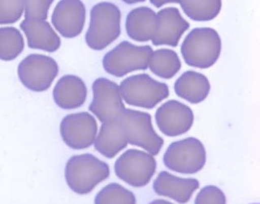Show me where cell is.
I'll return each mask as SVG.
<instances>
[{"mask_svg":"<svg viewBox=\"0 0 260 204\" xmlns=\"http://www.w3.org/2000/svg\"><path fill=\"white\" fill-rule=\"evenodd\" d=\"M119 119L124 128L128 144L143 148L152 156L158 155L165 141L154 131L150 114L124 109Z\"/></svg>","mask_w":260,"mask_h":204,"instance_id":"obj_5","label":"cell"},{"mask_svg":"<svg viewBox=\"0 0 260 204\" xmlns=\"http://www.w3.org/2000/svg\"><path fill=\"white\" fill-rule=\"evenodd\" d=\"M175 93L191 104H199L207 98L211 90L209 80L197 71H188L179 77L174 85Z\"/></svg>","mask_w":260,"mask_h":204,"instance_id":"obj_20","label":"cell"},{"mask_svg":"<svg viewBox=\"0 0 260 204\" xmlns=\"http://www.w3.org/2000/svg\"><path fill=\"white\" fill-rule=\"evenodd\" d=\"M156 27V13L148 7H139L128 12L125 28L130 38L138 43L152 40Z\"/></svg>","mask_w":260,"mask_h":204,"instance_id":"obj_19","label":"cell"},{"mask_svg":"<svg viewBox=\"0 0 260 204\" xmlns=\"http://www.w3.org/2000/svg\"><path fill=\"white\" fill-rule=\"evenodd\" d=\"M59 72L55 59L47 55L32 54L20 62L18 76L21 83L34 92L46 91Z\"/></svg>","mask_w":260,"mask_h":204,"instance_id":"obj_9","label":"cell"},{"mask_svg":"<svg viewBox=\"0 0 260 204\" xmlns=\"http://www.w3.org/2000/svg\"><path fill=\"white\" fill-rule=\"evenodd\" d=\"M149 204H174L173 202H169V201L164 200V199H156V200L152 201Z\"/></svg>","mask_w":260,"mask_h":204,"instance_id":"obj_28","label":"cell"},{"mask_svg":"<svg viewBox=\"0 0 260 204\" xmlns=\"http://www.w3.org/2000/svg\"><path fill=\"white\" fill-rule=\"evenodd\" d=\"M207 152L200 140L196 138H185L173 142L164 155V163L167 168L184 174L199 172L204 167Z\"/></svg>","mask_w":260,"mask_h":204,"instance_id":"obj_7","label":"cell"},{"mask_svg":"<svg viewBox=\"0 0 260 204\" xmlns=\"http://www.w3.org/2000/svg\"><path fill=\"white\" fill-rule=\"evenodd\" d=\"M85 5L78 0H62L57 4L51 23L63 37L73 38L81 34L85 22Z\"/></svg>","mask_w":260,"mask_h":204,"instance_id":"obj_13","label":"cell"},{"mask_svg":"<svg viewBox=\"0 0 260 204\" xmlns=\"http://www.w3.org/2000/svg\"><path fill=\"white\" fill-rule=\"evenodd\" d=\"M24 38L14 27L0 28V59L11 61L16 59L24 50Z\"/></svg>","mask_w":260,"mask_h":204,"instance_id":"obj_23","label":"cell"},{"mask_svg":"<svg viewBox=\"0 0 260 204\" xmlns=\"http://www.w3.org/2000/svg\"><path fill=\"white\" fill-rule=\"evenodd\" d=\"M181 8L191 20L209 21L219 15L221 10L220 0L211 1H180Z\"/></svg>","mask_w":260,"mask_h":204,"instance_id":"obj_22","label":"cell"},{"mask_svg":"<svg viewBox=\"0 0 260 204\" xmlns=\"http://www.w3.org/2000/svg\"><path fill=\"white\" fill-rule=\"evenodd\" d=\"M64 175L69 188L77 194H86L109 177L110 169L93 155L81 154L68 160Z\"/></svg>","mask_w":260,"mask_h":204,"instance_id":"obj_1","label":"cell"},{"mask_svg":"<svg viewBox=\"0 0 260 204\" xmlns=\"http://www.w3.org/2000/svg\"><path fill=\"white\" fill-rule=\"evenodd\" d=\"M53 1H24V19L46 20Z\"/></svg>","mask_w":260,"mask_h":204,"instance_id":"obj_27","label":"cell"},{"mask_svg":"<svg viewBox=\"0 0 260 204\" xmlns=\"http://www.w3.org/2000/svg\"><path fill=\"white\" fill-rule=\"evenodd\" d=\"M251 204H259V203H251Z\"/></svg>","mask_w":260,"mask_h":204,"instance_id":"obj_29","label":"cell"},{"mask_svg":"<svg viewBox=\"0 0 260 204\" xmlns=\"http://www.w3.org/2000/svg\"><path fill=\"white\" fill-rule=\"evenodd\" d=\"M128 144L120 119L116 118L103 123L94 140V148L103 156L112 159L124 149Z\"/></svg>","mask_w":260,"mask_h":204,"instance_id":"obj_18","label":"cell"},{"mask_svg":"<svg viewBox=\"0 0 260 204\" xmlns=\"http://www.w3.org/2000/svg\"><path fill=\"white\" fill-rule=\"evenodd\" d=\"M97 132V121L87 112L69 114L61 121V137L73 149L89 148L94 143Z\"/></svg>","mask_w":260,"mask_h":204,"instance_id":"obj_11","label":"cell"},{"mask_svg":"<svg viewBox=\"0 0 260 204\" xmlns=\"http://www.w3.org/2000/svg\"><path fill=\"white\" fill-rule=\"evenodd\" d=\"M121 13L112 3L97 4L90 11V21L85 42L89 48L102 51L119 37Z\"/></svg>","mask_w":260,"mask_h":204,"instance_id":"obj_3","label":"cell"},{"mask_svg":"<svg viewBox=\"0 0 260 204\" xmlns=\"http://www.w3.org/2000/svg\"><path fill=\"white\" fill-rule=\"evenodd\" d=\"M120 93L126 103L137 107L153 109L169 96V86L147 74L131 75L121 81Z\"/></svg>","mask_w":260,"mask_h":204,"instance_id":"obj_4","label":"cell"},{"mask_svg":"<svg viewBox=\"0 0 260 204\" xmlns=\"http://www.w3.org/2000/svg\"><path fill=\"white\" fill-rule=\"evenodd\" d=\"M189 26V23L183 18L177 8H164L156 14V27L151 40L153 45L177 47L181 36Z\"/></svg>","mask_w":260,"mask_h":204,"instance_id":"obj_14","label":"cell"},{"mask_svg":"<svg viewBox=\"0 0 260 204\" xmlns=\"http://www.w3.org/2000/svg\"><path fill=\"white\" fill-rule=\"evenodd\" d=\"M86 97V85L81 78L73 75L61 77L53 90L55 104L63 109L81 107L85 103Z\"/></svg>","mask_w":260,"mask_h":204,"instance_id":"obj_17","label":"cell"},{"mask_svg":"<svg viewBox=\"0 0 260 204\" xmlns=\"http://www.w3.org/2000/svg\"><path fill=\"white\" fill-rule=\"evenodd\" d=\"M31 49L55 52L60 47V38L47 21L39 19H24L20 23Z\"/></svg>","mask_w":260,"mask_h":204,"instance_id":"obj_16","label":"cell"},{"mask_svg":"<svg viewBox=\"0 0 260 204\" xmlns=\"http://www.w3.org/2000/svg\"><path fill=\"white\" fill-rule=\"evenodd\" d=\"M24 12V1H0V24L18 21Z\"/></svg>","mask_w":260,"mask_h":204,"instance_id":"obj_25","label":"cell"},{"mask_svg":"<svg viewBox=\"0 0 260 204\" xmlns=\"http://www.w3.org/2000/svg\"><path fill=\"white\" fill-rule=\"evenodd\" d=\"M93 101L89 111L102 123L119 118L125 109L117 84L106 78L95 79L92 85Z\"/></svg>","mask_w":260,"mask_h":204,"instance_id":"obj_10","label":"cell"},{"mask_svg":"<svg viewBox=\"0 0 260 204\" xmlns=\"http://www.w3.org/2000/svg\"><path fill=\"white\" fill-rule=\"evenodd\" d=\"M199 182L195 178H181L167 171L158 174L153 182V190L158 195L169 197L179 203L189 202Z\"/></svg>","mask_w":260,"mask_h":204,"instance_id":"obj_15","label":"cell"},{"mask_svg":"<svg viewBox=\"0 0 260 204\" xmlns=\"http://www.w3.org/2000/svg\"><path fill=\"white\" fill-rule=\"evenodd\" d=\"M156 169V160L152 155L137 149L127 150L114 166L116 176L133 187L148 184Z\"/></svg>","mask_w":260,"mask_h":204,"instance_id":"obj_8","label":"cell"},{"mask_svg":"<svg viewBox=\"0 0 260 204\" xmlns=\"http://www.w3.org/2000/svg\"><path fill=\"white\" fill-rule=\"evenodd\" d=\"M192 109L176 100H170L158 107L155 113L157 127L165 136H181L190 130L193 124Z\"/></svg>","mask_w":260,"mask_h":204,"instance_id":"obj_12","label":"cell"},{"mask_svg":"<svg viewBox=\"0 0 260 204\" xmlns=\"http://www.w3.org/2000/svg\"><path fill=\"white\" fill-rule=\"evenodd\" d=\"M194 204H226L225 194L217 186H207L199 191Z\"/></svg>","mask_w":260,"mask_h":204,"instance_id":"obj_26","label":"cell"},{"mask_svg":"<svg viewBox=\"0 0 260 204\" xmlns=\"http://www.w3.org/2000/svg\"><path fill=\"white\" fill-rule=\"evenodd\" d=\"M94 204H136V197L121 185L110 183L98 193Z\"/></svg>","mask_w":260,"mask_h":204,"instance_id":"obj_24","label":"cell"},{"mask_svg":"<svg viewBox=\"0 0 260 204\" xmlns=\"http://www.w3.org/2000/svg\"><path fill=\"white\" fill-rule=\"evenodd\" d=\"M221 47V39L215 29L197 28L191 31L183 40L181 52L187 65L207 69L216 63Z\"/></svg>","mask_w":260,"mask_h":204,"instance_id":"obj_2","label":"cell"},{"mask_svg":"<svg viewBox=\"0 0 260 204\" xmlns=\"http://www.w3.org/2000/svg\"><path fill=\"white\" fill-rule=\"evenodd\" d=\"M148 67L154 75L169 79L180 71L181 63L178 55L173 50L158 49L150 55Z\"/></svg>","mask_w":260,"mask_h":204,"instance_id":"obj_21","label":"cell"},{"mask_svg":"<svg viewBox=\"0 0 260 204\" xmlns=\"http://www.w3.org/2000/svg\"><path fill=\"white\" fill-rule=\"evenodd\" d=\"M152 52L150 46L139 47L124 40L104 55L103 66L110 75L123 77L132 71L148 68Z\"/></svg>","mask_w":260,"mask_h":204,"instance_id":"obj_6","label":"cell"}]
</instances>
